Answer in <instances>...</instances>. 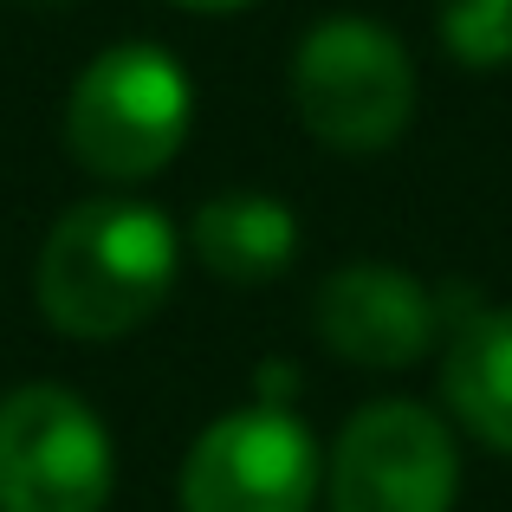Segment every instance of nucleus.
<instances>
[{
	"label": "nucleus",
	"instance_id": "obj_11",
	"mask_svg": "<svg viewBox=\"0 0 512 512\" xmlns=\"http://www.w3.org/2000/svg\"><path fill=\"white\" fill-rule=\"evenodd\" d=\"M182 7H195V13H234V7H247V0H182Z\"/></svg>",
	"mask_w": 512,
	"mask_h": 512
},
{
	"label": "nucleus",
	"instance_id": "obj_12",
	"mask_svg": "<svg viewBox=\"0 0 512 512\" xmlns=\"http://www.w3.org/2000/svg\"><path fill=\"white\" fill-rule=\"evenodd\" d=\"M20 7H39V13H52V7H78V0H20Z\"/></svg>",
	"mask_w": 512,
	"mask_h": 512
},
{
	"label": "nucleus",
	"instance_id": "obj_7",
	"mask_svg": "<svg viewBox=\"0 0 512 512\" xmlns=\"http://www.w3.org/2000/svg\"><path fill=\"white\" fill-rule=\"evenodd\" d=\"M318 338L331 344V357L363 363V370H402V363L428 357L441 331V305L428 299V286L402 266L383 260H350L318 286Z\"/></svg>",
	"mask_w": 512,
	"mask_h": 512
},
{
	"label": "nucleus",
	"instance_id": "obj_10",
	"mask_svg": "<svg viewBox=\"0 0 512 512\" xmlns=\"http://www.w3.org/2000/svg\"><path fill=\"white\" fill-rule=\"evenodd\" d=\"M435 33L454 65L500 72V65H512V0H441Z\"/></svg>",
	"mask_w": 512,
	"mask_h": 512
},
{
	"label": "nucleus",
	"instance_id": "obj_3",
	"mask_svg": "<svg viewBox=\"0 0 512 512\" xmlns=\"http://www.w3.org/2000/svg\"><path fill=\"white\" fill-rule=\"evenodd\" d=\"M292 111L331 150H389L415 117V65L389 26L331 13L292 46Z\"/></svg>",
	"mask_w": 512,
	"mask_h": 512
},
{
	"label": "nucleus",
	"instance_id": "obj_9",
	"mask_svg": "<svg viewBox=\"0 0 512 512\" xmlns=\"http://www.w3.org/2000/svg\"><path fill=\"white\" fill-rule=\"evenodd\" d=\"M441 396L474 441L512 454V305L480 312L454 331L441 363Z\"/></svg>",
	"mask_w": 512,
	"mask_h": 512
},
{
	"label": "nucleus",
	"instance_id": "obj_6",
	"mask_svg": "<svg viewBox=\"0 0 512 512\" xmlns=\"http://www.w3.org/2000/svg\"><path fill=\"white\" fill-rule=\"evenodd\" d=\"M325 480L292 409H234L182 461V512H305Z\"/></svg>",
	"mask_w": 512,
	"mask_h": 512
},
{
	"label": "nucleus",
	"instance_id": "obj_8",
	"mask_svg": "<svg viewBox=\"0 0 512 512\" xmlns=\"http://www.w3.org/2000/svg\"><path fill=\"white\" fill-rule=\"evenodd\" d=\"M195 253L227 286H266V279H279L292 266V253H299V221H292V208L279 195L234 188V195L201 201Z\"/></svg>",
	"mask_w": 512,
	"mask_h": 512
},
{
	"label": "nucleus",
	"instance_id": "obj_4",
	"mask_svg": "<svg viewBox=\"0 0 512 512\" xmlns=\"http://www.w3.org/2000/svg\"><path fill=\"white\" fill-rule=\"evenodd\" d=\"M111 480L117 454L91 402L52 383L0 396V512H104Z\"/></svg>",
	"mask_w": 512,
	"mask_h": 512
},
{
	"label": "nucleus",
	"instance_id": "obj_1",
	"mask_svg": "<svg viewBox=\"0 0 512 512\" xmlns=\"http://www.w3.org/2000/svg\"><path fill=\"white\" fill-rule=\"evenodd\" d=\"M175 286V227L150 201H78L39 247V312L52 331L111 344L150 325Z\"/></svg>",
	"mask_w": 512,
	"mask_h": 512
},
{
	"label": "nucleus",
	"instance_id": "obj_5",
	"mask_svg": "<svg viewBox=\"0 0 512 512\" xmlns=\"http://www.w3.org/2000/svg\"><path fill=\"white\" fill-rule=\"evenodd\" d=\"M331 512H454L461 454L422 402H370L344 422L325 467Z\"/></svg>",
	"mask_w": 512,
	"mask_h": 512
},
{
	"label": "nucleus",
	"instance_id": "obj_2",
	"mask_svg": "<svg viewBox=\"0 0 512 512\" xmlns=\"http://www.w3.org/2000/svg\"><path fill=\"white\" fill-rule=\"evenodd\" d=\"M195 117L188 72L163 46H111L78 72L65 98V143L91 175L104 182H143L163 163H175Z\"/></svg>",
	"mask_w": 512,
	"mask_h": 512
}]
</instances>
